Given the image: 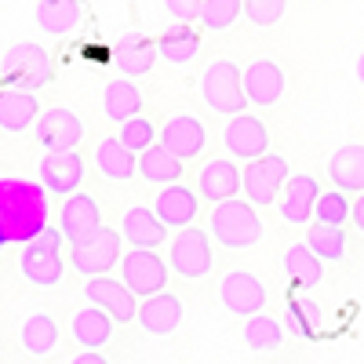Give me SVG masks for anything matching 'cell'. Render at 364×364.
Here are the masks:
<instances>
[{"instance_id": "obj_32", "label": "cell", "mask_w": 364, "mask_h": 364, "mask_svg": "<svg viewBox=\"0 0 364 364\" xmlns=\"http://www.w3.org/2000/svg\"><path fill=\"white\" fill-rule=\"evenodd\" d=\"M102 109L109 120H128L142 109V91L128 80V77H120V80H109L106 84V95H102Z\"/></svg>"}, {"instance_id": "obj_16", "label": "cell", "mask_w": 364, "mask_h": 364, "mask_svg": "<svg viewBox=\"0 0 364 364\" xmlns=\"http://www.w3.org/2000/svg\"><path fill=\"white\" fill-rule=\"evenodd\" d=\"M18 273L29 284H37V288H55L58 281H63V273H66L63 252L58 248H41V245L29 240V245L22 248V255H18Z\"/></svg>"}, {"instance_id": "obj_24", "label": "cell", "mask_w": 364, "mask_h": 364, "mask_svg": "<svg viewBox=\"0 0 364 364\" xmlns=\"http://www.w3.org/2000/svg\"><path fill=\"white\" fill-rule=\"evenodd\" d=\"M164 219L157 215V208H132L124 223H120V233H124V240H132V248H157L164 240Z\"/></svg>"}, {"instance_id": "obj_26", "label": "cell", "mask_w": 364, "mask_h": 364, "mask_svg": "<svg viewBox=\"0 0 364 364\" xmlns=\"http://www.w3.org/2000/svg\"><path fill=\"white\" fill-rule=\"evenodd\" d=\"M95 168H99L106 178H113V182H124V178H132V175L139 171V157H135V149L124 146V142H120V135H117V139H102V142H99V149H95Z\"/></svg>"}, {"instance_id": "obj_43", "label": "cell", "mask_w": 364, "mask_h": 364, "mask_svg": "<svg viewBox=\"0 0 364 364\" xmlns=\"http://www.w3.org/2000/svg\"><path fill=\"white\" fill-rule=\"evenodd\" d=\"M357 80H360V87H364V51H360V58H357Z\"/></svg>"}, {"instance_id": "obj_18", "label": "cell", "mask_w": 364, "mask_h": 364, "mask_svg": "<svg viewBox=\"0 0 364 364\" xmlns=\"http://www.w3.org/2000/svg\"><path fill=\"white\" fill-rule=\"evenodd\" d=\"M135 321L142 324V331H149V336H171L182 324V302H178L175 291H157V295L142 299Z\"/></svg>"}, {"instance_id": "obj_34", "label": "cell", "mask_w": 364, "mask_h": 364, "mask_svg": "<svg viewBox=\"0 0 364 364\" xmlns=\"http://www.w3.org/2000/svg\"><path fill=\"white\" fill-rule=\"evenodd\" d=\"M281 339H284V331H281V324L273 317H266L262 310L248 317V324H245V346L248 350L273 353V350H281Z\"/></svg>"}, {"instance_id": "obj_42", "label": "cell", "mask_w": 364, "mask_h": 364, "mask_svg": "<svg viewBox=\"0 0 364 364\" xmlns=\"http://www.w3.org/2000/svg\"><path fill=\"white\" fill-rule=\"evenodd\" d=\"M350 219H353V226L364 233V190H360V197L353 200V215H350Z\"/></svg>"}, {"instance_id": "obj_41", "label": "cell", "mask_w": 364, "mask_h": 364, "mask_svg": "<svg viewBox=\"0 0 364 364\" xmlns=\"http://www.w3.org/2000/svg\"><path fill=\"white\" fill-rule=\"evenodd\" d=\"M73 364H106V357H102V353H95L91 346H84V353H77V357H73Z\"/></svg>"}, {"instance_id": "obj_39", "label": "cell", "mask_w": 364, "mask_h": 364, "mask_svg": "<svg viewBox=\"0 0 364 364\" xmlns=\"http://www.w3.org/2000/svg\"><path fill=\"white\" fill-rule=\"evenodd\" d=\"M284 8H288V0H245V15L252 26H277L284 18Z\"/></svg>"}, {"instance_id": "obj_12", "label": "cell", "mask_w": 364, "mask_h": 364, "mask_svg": "<svg viewBox=\"0 0 364 364\" xmlns=\"http://www.w3.org/2000/svg\"><path fill=\"white\" fill-rule=\"evenodd\" d=\"M80 178H84V157L77 149H48V157L41 161V182L51 193L58 197L77 193Z\"/></svg>"}, {"instance_id": "obj_35", "label": "cell", "mask_w": 364, "mask_h": 364, "mask_svg": "<svg viewBox=\"0 0 364 364\" xmlns=\"http://www.w3.org/2000/svg\"><path fill=\"white\" fill-rule=\"evenodd\" d=\"M306 245L324 262H339L346 255V230L343 226H328V223H314V230L306 233Z\"/></svg>"}, {"instance_id": "obj_22", "label": "cell", "mask_w": 364, "mask_h": 364, "mask_svg": "<svg viewBox=\"0 0 364 364\" xmlns=\"http://www.w3.org/2000/svg\"><path fill=\"white\" fill-rule=\"evenodd\" d=\"M197 190L204 200L219 204L226 197H237V190H245V171H237L233 161H208L197 178Z\"/></svg>"}, {"instance_id": "obj_1", "label": "cell", "mask_w": 364, "mask_h": 364, "mask_svg": "<svg viewBox=\"0 0 364 364\" xmlns=\"http://www.w3.org/2000/svg\"><path fill=\"white\" fill-rule=\"evenodd\" d=\"M51 190L44 182L8 175L0 178V237L8 245H29L51 215Z\"/></svg>"}, {"instance_id": "obj_5", "label": "cell", "mask_w": 364, "mask_h": 364, "mask_svg": "<svg viewBox=\"0 0 364 364\" xmlns=\"http://www.w3.org/2000/svg\"><path fill=\"white\" fill-rule=\"evenodd\" d=\"M55 80V66L41 44H15L8 51V84L11 87H26V91H41Z\"/></svg>"}, {"instance_id": "obj_21", "label": "cell", "mask_w": 364, "mask_h": 364, "mask_svg": "<svg viewBox=\"0 0 364 364\" xmlns=\"http://www.w3.org/2000/svg\"><path fill=\"white\" fill-rule=\"evenodd\" d=\"M161 142L171 149V154H178L182 161H190V157H197L200 149H204L208 132H204V124H200L197 117L182 113V117H171L168 124L161 128Z\"/></svg>"}, {"instance_id": "obj_7", "label": "cell", "mask_w": 364, "mask_h": 364, "mask_svg": "<svg viewBox=\"0 0 364 364\" xmlns=\"http://www.w3.org/2000/svg\"><path fill=\"white\" fill-rule=\"evenodd\" d=\"M120 281H124L135 295L149 299L168 288V266L157 259L154 248H132L120 259Z\"/></svg>"}, {"instance_id": "obj_30", "label": "cell", "mask_w": 364, "mask_h": 364, "mask_svg": "<svg viewBox=\"0 0 364 364\" xmlns=\"http://www.w3.org/2000/svg\"><path fill=\"white\" fill-rule=\"evenodd\" d=\"M284 273L302 288H317L324 277V259L310 245H291L284 252Z\"/></svg>"}, {"instance_id": "obj_15", "label": "cell", "mask_w": 364, "mask_h": 364, "mask_svg": "<svg viewBox=\"0 0 364 364\" xmlns=\"http://www.w3.org/2000/svg\"><path fill=\"white\" fill-rule=\"evenodd\" d=\"M58 226H63L66 240L70 245H77V240H87L91 233H99L102 226V208L99 200L91 197V193H70L66 204H63V219H58Z\"/></svg>"}, {"instance_id": "obj_29", "label": "cell", "mask_w": 364, "mask_h": 364, "mask_svg": "<svg viewBox=\"0 0 364 364\" xmlns=\"http://www.w3.org/2000/svg\"><path fill=\"white\" fill-rule=\"evenodd\" d=\"M139 175L146 178V182H178V175H182V157L178 154H171V149L161 142V146H146L142 149V157H139Z\"/></svg>"}, {"instance_id": "obj_11", "label": "cell", "mask_w": 364, "mask_h": 364, "mask_svg": "<svg viewBox=\"0 0 364 364\" xmlns=\"http://www.w3.org/2000/svg\"><path fill=\"white\" fill-rule=\"evenodd\" d=\"M157 58H161L157 41L142 37L139 29H128V33H120V37H117V48L109 51V63H113L120 73H124V77H142V73H149Z\"/></svg>"}, {"instance_id": "obj_33", "label": "cell", "mask_w": 364, "mask_h": 364, "mask_svg": "<svg viewBox=\"0 0 364 364\" xmlns=\"http://www.w3.org/2000/svg\"><path fill=\"white\" fill-rule=\"evenodd\" d=\"M18 339H22V350L29 357H48L55 350V343H58V324L48 314H33V317L22 324Z\"/></svg>"}, {"instance_id": "obj_4", "label": "cell", "mask_w": 364, "mask_h": 364, "mask_svg": "<svg viewBox=\"0 0 364 364\" xmlns=\"http://www.w3.org/2000/svg\"><path fill=\"white\" fill-rule=\"evenodd\" d=\"M120 240L124 233H117V226H99V233H91L87 240H77L70 245V262L77 273L84 277H99V273H109L120 262Z\"/></svg>"}, {"instance_id": "obj_9", "label": "cell", "mask_w": 364, "mask_h": 364, "mask_svg": "<svg viewBox=\"0 0 364 364\" xmlns=\"http://www.w3.org/2000/svg\"><path fill=\"white\" fill-rule=\"evenodd\" d=\"M219 299H223V306L237 317H252L266 306V288L259 277H252L248 269H233L223 277L219 284Z\"/></svg>"}, {"instance_id": "obj_36", "label": "cell", "mask_w": 364, "mask_h": 364, "mask_svg": "<svg viewBox=\"0 0 364 364\" xmlns=\"http://www.w3.org/2000/svg\"><path fill=\"white\" fill-rule=\"evenodd\" d=\"M245 15V0H204L200 8V26L204 29H215V33H223V29H233V22Z\"/></svg>"}, {"instance_id": "obj_23", "label": "cell", "mask_w": 364, "mask_h": 364, "mask_svg": "<svg viewBox=\"0 0 364 364\" xmlns=\"http://www.w3.org/2000/svg\"><path fill=\"white\" fill-rule=\"evenodd\" d=\"M154 208H157V215L164 219V226L182 230V226H190L197 219V193L186 190L182 182H168V186L157 193Z\"/></svg>"}, {"instance_id": "obj_31", "label": "cell", "mask_w": 364, "mask_h": 364, "mask_svg": "<svg viewBox=\"0 0 364 364\" xmlns=\"http://www.w3.org/2000/svg\"><path fill=\"white\" fill-rule=\"evenodd\" d=\"M157 51H161L164 63L186 66L190 58H197V51H200V33H197V29H190V22H182V26L168 29V33L157 41Z\"/></svg>"}, {"instance_id": "obj_44", "label": "cell", "mask_w": 364, "mask_h": 364, "mask_svg": "<svg viewBox=\"0 0 364 364\" xmlns=\"http://www.w3.org/2000/svg\"><path fill=\"white\" fill-rule=\"evenodd\" d=\"M4 245H8V240H4V237H0V248H4Z\"/></svg>"}, {"instance_id": "obj_20", "label": "cell", "mask_w": 364, "mask_h": 364, "mask_svg": "<svg viewBox=\"0 0 364 364\" xmlns=\"http://www.w3.org/2000/svg\"><path fill=\"white\" fill-rule=\"evenodd\" d=\"M245 91L252 106H273L281 95H284V70L273 63V58H259V63H252L245 70Z\"/></svg>"}, {"instance_id": "obj_6", "label": "cell", "mask_w": 364, "mask_h": 364, "mask_svg": "<svg viewBox=\"0 0 364 364\" xmlns=\"http://www.w3.org/2000/svg\"><path fill=\"white\" fill-rule=\"evenodd\" d=\"M168 262L175 266L178 277H190V281L204 277V273L211 269V262H215V255H211V230L204 233L200 226H182V233L171 245Z\"/></svg>"}, {"instance_id": "obj_25", "label": "cell", "mask_w": 364, "mask_h": 364, "mask_svg": "<svg viewBox=\"0 0 364 364\" xmlns=\"http://www.w3.org/2000/svg\"><path fill=\"white\" fill-rule=\"evenodd\" d=\"M328 175L339 190L346 193H360L364 190V146L350 142V146H339L328 161Z\"/></svg>"}, {"instance_id": "obj_13", "label": "cell", "mask_w": 364, "mask_h": 364, "mask_svg": "<svg viewBox=\"0 0 364 364\" xmlns=\"http://www.w3.org/2000/svg\"><path fill=\"white\" fill-rule=\"evenodd\" d=\"M317 197H321V186L314 175H288L284 190L277 197V208H281V219L291 223V226H302L314 219L317 211Z\"/></svg>"}, {"instance_id": "obj_28", "label": "cell", "mask_w": 364, "mask_h": 364, "mask_svg": "<svg viewBox=\"0 0 364 364\" xmlns=\"http://www.w3.org/2000/svg\"><path fill=\"white\" fill-rule=\"evenodd\" d=\"M33 18H37V29H44V33L66 37V33H73L77 22H80V4H77V0H41Z\"/></svg>"}, {"instance_id": "obj_37", "label": "cell", "mask_w": 364, "mask_h": 364, "mask_svg": "<svg viewBox=\"0 0 364 364\" xmlns=\"http://www.w3.org/2000/svg\"><path fill=\"white\" fill-rule=\"evenodd\" d=\"M353 215V208L346 200V190H331V193H321L317 197V211H314V219L317 223H328V226H343L346 219Z\"/></svg>"}, {"instance_id": "obj_10", "label": "cell", "mask_w": 364, "mask_h": 364, "mask_svg": "<svg viewBox=\"0 0 364 364\" xmlns=\"http://www.w3.org/2000/svg\"><path fill=\"white\" fill-rule=\"evenodd\" d=\"M33 135L48 149H73L84 139V120L73 109H66V106H51L48 113L37 117Z\"/></svg>"}, {"instance_id": "obj_19", "label": "cell", "mask_w": 364, "mask_h": 364, "mask_svg": "<svg viewBox=\"0 0 364 364\" xmlns=\"http://www.w3.org/2000/svg\"><path fill=\"white\" fill-rule=\"evenodd\" d=\"M41 117V102H37V91H26V87H4L0 91V128L18 135L26 128H33Z\"/></svg>"}, {"instance_id": "obj_8", "label": "cell", "mask_w": 364, "mask_h": 364, "mask_svg": "<svg viewBox=\"0 0 364 364\" xmlns=\"http://www.w3.org/2000/svg\"><path fill=\"white\" fill-rule=\"evenodd\" d=\"M288 182V161L277 154H262L245 168V197L252 204H277Z\"/></svg>"}, {"instance_id": "obj_3", "label": "cell", "mask_w": 364, "mask_h": 364, "mask_svg": "<svg viewBox=\"0 0 364 364\" xmlns=\"http://www.w3.org/2000/svg\"><path fill=\"white\" fill-rule=\"evenodd\" d=\"M200 95L208 102V109H215L223 117H237L245 113V106L252 102L245 91V73L237 70L233 58H215L204 77H200Z\"/></svg>"}, {"instance_id": "obj_2", "label": "cell", "mask_w": 364, "mask_h": 364, "mask_svg": "<svg viewBox=\"0 0 364 364\" xmlns=\"http://www.w3.org/2000/svg\"><path fill=\"white\" fill-rule=\"evenodd\" d=\"M208 230H211V237H215L223 248L240 252V248H252L255 240L262 237V219L255 215L252 200L226 197V200L215 204V211H211Z\"/></svg>"}, {"instance_id": "obj_14", "label": "cell", "mask_w": 364, "mask_h": 364, "mask_svg": "<svg viewBox=\"0 0 364 364\" xmlns=\"http://www.w3.org/2000/svg\"><path fill=\"white\" fill-rule=\"evenodd\" d=\"M87 302H95V306L109 310L117 317V324H128L139 317V306H135V291L124 284V281H113L106 277V273H99V277H87Z\"/></svg>"}, {"instance_id": "obj_40", "label": "cell", "mask_w": 364, "mask_h": 364, "mask_svg": "<svg viewBox=\"0 0 364 364\" xmlns=\"http://www.w3.org/2000/svg\"><path fill=\"white\" fill-rule=\"evenodd\" d=\"M164 8H168V15L178 18V22H193V18H200L204 0H164Z\"/></svg>"}, {"instance_id": "obj_17", "label": "cell", "mask_w": 364, "mask_h": 364, "mask_svg": "<svg viewBox=\"0 0 364 364\" xmlns=\"http://www.w3.org/2000/svg\"><path fill=\"white\" fill-rule=\"evenodd\" d=\"M223 142L233 157H245V161H255L266 154V146H269V132L259 117H245V113H237L226 132H223Z\"/></svg>"}, {"instance_id": "obj_38", "label": "cell", "mask_w": 364, "mask_h": 364, "mask_svg": "<svg viewBox=\"0 0 364 364\" xmlns=\"http://www.w3.org/2000/svg\"><path fill=\"white\" fill-rule=\"evenodd\" d=\"M120 142H124V146H132L135 149V154H142V149L146 146H154V139H157V132H154V124H149V120L146 117H128V120H120Z\"/></svg>"}, {"instance_id": "obj_27", "label": "cell", "mask_w": 364, "mask_h": 364, "mask_svg": "<svg viewBox=\"0 0 364 364\" xmlns=\"http://www.w3.org/2000/svg\"><path fill=\"white\" fill-rule=\"evenodd\" d=\"M113 324H117V317H113L109 310H102V306H95V302H91L87 310H80V314L73 317V339H77L80 346L99 350V346H106V343L113 339Z\"/></svg>"}]
</instances>
